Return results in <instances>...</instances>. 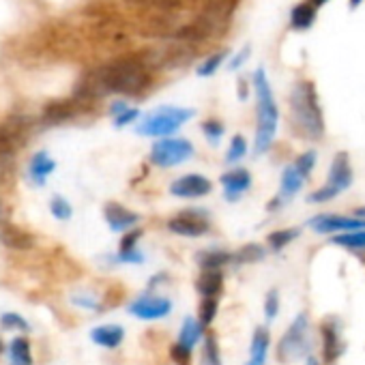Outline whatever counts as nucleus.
Instances as JSON below:
<instances>
[{
	"label": "nucleus",
	"mask_w": 365,
	"mask_h": 365,
	"mask_svg": "<svg viewBox=\"0 0 365 365\" xmlns=\"http://www.w3.org/2000/svg\"><path fill=\"white\" fill-rule=\"evenodd\" d=\"M150 76L144 67V63L133 58H123L112 65H106L91 73L78 88L80 97H103L108 93L118 95H140L148 88Z\"/></svg>",
	"instance_id": "f257e3e1"
},
{
	"label": "nucleus",
	"mask_w": 365,
	"mask_h": 365,
	"mask_svg": "<svg viewBox=\"0 0 365 365\" xmlns=\"http://www.w3.org/2000/svg\"><path fill=\"white\" fill-rule=\"evenodd\" d=\"M290 120L303 140L318 142L324 135V116L314 82L301 80L290 93Z\"/></svg>",
	"instance_id": "f03ea898"
},
{
	"label": "nucleus",
	"mask_w": 365,
	"mask_h": 365,
	"mask_svg": "<svg viewBox=\"0 0 365 365\" xmlns=\"http://www.w3.org/2000/svg\"><path fill=\"white\" fill-rule=\"evenodd\" d=\"M254 88H256V99H258V125H256V138H254V153L262 155L273 146L279 112H277V103H275L264 69H258L254 73Z\"/></svg>",
	"instance_id": "7ed1b4c3"
},
{
	"label": "nucleus",
	"mask_w": 365,
	"mask_h": 365,
	"mask_svg": "<svg viewBox=\"0 0 365 365\" xmlns=\"http://www.w3.org/2000/svg\"><path fill=\"white\" fill-rule=\"evenodd\" d=\"M196 112L190 108H178V106H161L146 114V118L138 125V133L146 138H170L176 133L182 125H185Z\"/></svg>",
	"instance_id": "20e7f679"
},
{
	"label": "nucleus",
	"mask_w": 365,
	"mask_h": 365,
	"mask_svg": "<svg viewBox=\"0 0 365 365\" xmlns=\"http://www.w3.org/2000/svg\"><path fill=\"white\" fill-rule=\"evenodd\" d=\"M309 318L307 314H299L290 327L286 329V333L282 335V339L277 341V361L282 365H290L299 359H307L312 352V337H309Z\"/></svg>",
	"instance_id": "39448f33"
},
{
	"label": "nucleus",
	"mask_w": 365,
	"mask_h": 365,
	"mask_svg": "<svg viewBox=\"0 0 365 365\" xmlns=\"http://www.w3.org/2000/svg\"><path fill=\"white\" fill-rule=\"evenodd\" d=\"M194 144L185 138H161L150 146V163L157 168H174L194 155Z\"/></svg>",
	"instance_id": "423d86ee"
},
{
	"label": "nucleus",
	"mask_w": 365,
	"mask_h": 365,
	"mask_svg": "<svg viewBox=\"0 0 365 365\" xmlns=\"http://www.w3.org/2000/svg\"><path fill=\"white\" fill-rule=\"evenodd\" d=\"M205 339V324L194 318V316H187L180 324V331H178V339L176 344H172V359L176 365H190L192 361V352H194V346Z\"/></svg>",
	"instance_id": "0eeeda50"
},
{
	"label": "nucleus",
	"mask_w": 365,
	"mask_h": 365,
	"mask_svg": "<svg viewBox=\"0 0 365 365\" xmlns=\"http://www.w3.org/2000/svg\"><path fill=\"white\" fill-rule=\"evenodd\" d=\"M209 228H211L209 213L200 207L180 211L168 220V230L185 239H200L209 232Z\"/></svg>",
	"instance_id": "6e6552de"
},
{
	"label": "nucleus",
	"mask_w": 365,
	"mask_h": 365,
	"mask_svg": "<svg viewBox=\"0 0 365 365\" xmlns=\"http://www.w3.org/2000/svg\"><path fill=\"white\" fill-rule=\"evenodd\" d=\"M320 337H322V359H324V363L335 365L346 352L341 320L337 316H324L322 322H320Z\"/></svg>",
	"instance_id": "1a4fd4ad"
},
{
	"label": "nucleus",
	"mask_w": 365,
	"mask_h": 365,
	"mask_svg": "<svg viewBox=\"0 0 365 365\" xmlns=\"http://www.w3.org/2000/svg\"><path fill=\"white\" fill-rule=\"evenodd\" d=\"M170 312H172V301L157 292H144L129 303V314L140 320H161L170 316Z\"/></svg>",
	"instance_id": "9d476101"
},
{
	"label": "nucleus",
	"mask_w": 365,
	"mask_h": 365,
	"mask_svg": "<svg viewBox=\"0 0 365 365\" xmlns=\"http://www.w3.org/2000/svg\"><path fill=\"white\" fill-rule=\"evenodd\" d=\"M211 192H213V182L205 174H198V172L182 174L170 182V194L182 200H198V198L209 196Z\"/></svg>",
	"instance_id": "9b49d317"
},
{
	"label": "nucleus",
	"mask_w": 365,
	"mask_h": 365,
	"mask_svg": "<svg viewBox=\"0 0 365 365\" xmlns=\"http://www.w3.org/2000/svg\"><path fill=\"white\" fill-rule=\"evenodd\" d=\"M29 120L22 116H14L0 125V159L14 157L26 142Z\"/></svg>",
	"instance_id": "f8f14e48"
},
{
	"label": "nucleus",
	"mask_w": 365,
	"mask_h": 365,
	"mask_svg": "<svg viewBox=\"0 0 365 365\" xmlns=\"http://www.w3.org/2000/svg\"><path fill=\"white\" fill-rule=\"evenodd\" d=\"M309 228L318 235H346V232L365 230V220L322 213V215H316L309 220Z\"/></svg>",
	"instance_id": "ddd939ff"
},
{
	"label": "nucleus",
	"mask_w": 365,
	"mask_h": 365,
	"mask_svg": "<svg viewBox=\"0 0 365 365\" xmlns=\"http://www.w3.org/2000/svg\"><path fill=\"white\" fill-rule=\"evenodd\" d=\"M352 180H354V170H352L348 153H344V150L335 153L331 168H329V178H327L324 185L339 196L341 192H346L352 185Z\"/></svg>",
	"instance_id": "4468645a"
},
{
	"label": "nucleus",
	"mask_w": 365,
	"mask_h": 365,
	"mask_svg": "<svg viewBox=\"0 0 365 365\" xmlns=\"http://www.w3.org/2000/svg\"><path fill=\"white\" fill-rule=\"evenodd\" d=\"M305 180H307V178L297 170L294 163L286 165L284 172H282V180H279V192H277V196L273 198V202L269 205V211H275V205L282 207L284 202L292 200V198L301 192V187L305 185Z\"/></svg>",
	"instance_id": "2eb2a0df"
},
{
	"label": "nucleus",
	"mask_w": 365,
	"mask_h": 365,
	"mask_svg": "<svg viewBox=\"0 0 365 365\" xmlns=\"http://www.w3.org/2000/svg\"><path fill=\"white\" fill-rule=\"evenodd\" d=\"M220 182L224 187V198L228 202H237L252 187V174L245 168H232L220 176Z\"/></svg>",
	"instance_id": "dca6fc26"
},
{
	"label": "nucleus",
	"mask_w": 365,
	"mask_h": 365,
	"mask_svg": "<svg viewBox=\"0 0 365 365\" xmlns=\"http://www.w3.org/2000/svg\"><path fill=\"white\" fill-rule=\"evenodd\" d=\"M103 217H106L110 230H114V232H129L140 222V215L138 213L129 211L127 207H123L118 202H108L103 207Z\"/></svg>",
	"instance_id": "f3484780"
},
{
	"label": "nucleus",
	"mask_w": 365,
	"mask_h": 365,
	"mask_svg": "<svg viewBox=\"0 0 365 365\" xmlns=\"http://www.w3.org/2000/svg\"><path fill=\"white\" fill-rule=\"evenodd\" d=\"M0 243L11 250H31L35 247V237L9 222H0Z\"/></svg>",
	"instance_id": "a211bd4d"
},
{
	"label": "nucleus",
	"mask_w": 365,
	"mask_h": 365,
	"mask_svg": "<svg viewBox=\"0 0 365 365\" xmlns=\"http://www.w3.org/2000/svg\"><path fill=\"white\" fill-rule=\"evenodd\" d=\"M196 262L202 271H222L224 267L235 262V254L220 250V247H211V250H202L196 254Z\"/></svg>",
	"instance_id": "6ab92c4d"
},
{
	"label": "nucleus",
	"mask_w": 365,
	"mask_h": 365,
	"mask_svg": "<svg viewBox=\"0 0 365 365\" xmlns=\"http://www.w3.org/2000/svg\"><path fill=\"white\" fill-rule=\"evenodd\" d=\"M196 290H198L200 299H222L224 273L222 271H202L196 279Z\"/></svg>",
	"instance_id": "aec40b11"
},
{
	"label": "nucleus",
	"mask_w": 365,
	"mask_h": 365,
	"mask_svg": "<svg viewBox=\"0 0 365 365\" xmlns=\"http://www.w3.org/2000/svg\"><path fill=\"white\" fill-rule=\"evenodd\" d=\"M269 348H271V331H269V327H256V331L252 335L247 365H264Z\"/></svg>",
	"instance_id": "412c9836"
},
{
	"label": "nucleus",
	"mask_w": 365,
	"mask_h": 365,
	"mask_svg": "<svg viewBox=\"0 0 365 365\" xmlns=\"http://www.w3.org/2000/svg\"><path fill=\"white\" fill-rule=\"evenodd\" d=\"M91 339L101 348H116L125 339V329L120 324H101L91 331Z\"/></svg>",
	"instance_id": "4be33fe9"
},
{
	"label": "nucleus",
	"mask_w": 365,
	"mask_h": 365,
	"mask_svg": "<svg viewBox=\"0 0 365 365\" xmlns=\"http://www.w3.org/2000/svg\"><path fill=\"white\" fill-rule=\"evenodd\" d=\"M142 237V230L133 228L129 232H125V237L120 239V247H118V260L120 262H144V254L138 250V241Z\"/></svg>",
	"instance_id": "5701e85b"
},
{
	"label": "nucleus",
	"mask_w": 365,
	"mask_h": 365,
	"mask_svg": "<svg viewBox=\"0 0 365 365\" xmlns=\"http://www.w3.org/2000/svg\"><path fill=\"white\" fill-rule=\"evenodd\" d=\"M56 170V161L48 155V153H37L33 159H31V165H29V176L33 178V182L37 185H43L48 180V176Z\"/></svg>",
	"instance_id": "b1692460"
},
{
	"label": "nucleus",
	"mask_w": 365,
	"mask_h": 365,
	"mask_svg": "<svg viewBox=\"0 0 365 365\" xmlns=\"http://www.w3.org/2000/svg\"><path fill=\"white\" fill-rule=\"evenodd\" d=\"M316 22V7L305 0V3H299L292 11H290V26L297 31H307L312 29V24Z\"/></svg>",
	"instance_id": "393cba45"
},
{
	"label": "nucleus",
	"mask_w": 365,
	"mask_h": 365,
	"mask_svg": "<svg viewBox=\"0 0 365 365\" xmlns=\"http://www.w3.org/2000/svg\"><path fill=\"white\" fill-rule=\"evenodd\" d=\"M9 363L11 365H33L31 344L26 337H16L9 344Z\"/></svg>",
	"instance_id": "a878e982"
},
{
	"label": "nucleus",
	"mask_w": 365,
	"mask_h": 365,
	"mask_svg": "<svg viewBox=\"0 0 365 365\" xmlns=\"http://www.w3.org/2000/svg\"><path fill=\"white\" fill-rule=\"evenodd\" d=\"M200 365H222V350L215 333H207L202 341V354H200Z\"/></svg>",
	"instance_id": "bb28decb"
},
{
	"label": "nucleus",
	"mask_w": 365,
	"mask_h": 365,
	"mask_svg": "<svg viewBox=\"0 0 365 365\" xmlns=\"http://www.w3.org/2000/svg\"><path fill=\"white\" fill-rule=\"evenodd\" d=\"M299 228H282V230H275L267 237V243L273 252H282L284 247H288L290 243H294V239L299 237Z\"/></svg>",
	"instance_id": "cd10ccee"
},
{
	"label": "nucleus",
	"mask_w": 365,
	"mask_h": 365,
	"mask_svg": "<svg viewBox=\"0 0 365 365\" xmlns=\"http://www.w3.org/2000/svg\"><path fill=\"white\" fill-rule=\"evenodd\" d=\"M264 256H267L264 247H260L258 243H247L239 252H235V262L237 264H254V262H260Z\"/></svg>",
	"instance_id": "c85d7f7f"
},
{
	"label": "nucleus",
	"mask_w": 365,
	"mask_h": 365,
	"mask_svg": "<svg viewBox=\"0 0 365 365\" xmlns=\"http://www.w3.org/2000/svg\"><path fill=\"white\" fill-rule=\"evenodd\" d=\"M73 116V106L69 101H58V103H50L43 112V120L48 123H61Z\"/></svg>",
	"instance_id": "c756f323"
},
{
	"label": "nucleus",
	"mask_w": 365,
	"mask_h": 365,
	"mask_svg": "<svg viewBox=\"0 0 365 365\" xmlns=\"http://www.w3.org/2000/svg\"><path fill=\"white\" fill-rule=\"evenodd\" d=\"M331 243L337 245V247H346V250H365V230L337 235V237L331 239Z\"/></svg>",
	"instance_id": "7c9ffc66"
},
{
	"label": "nucleus",
	"mask_w": 365,
	"mask_h": 365,
	"mask_svg": "<svg viewBox=\"0 0 365 365\" xmlns=\"http://www.w3.org/2000/svg\"><path fill=\"white\" fill-rule=\"evenodd\" d=\"M217 309H220V299H200V307H198V320L209 327L215 316H217Z\"/></svg>",
	"instance_id": "2f4dec72"
},
{
	"label": "nucleus",
	"mask_w": 365,
	"mask_h": 365,
	"mask_svg": "<svg viewBox=\"0 0 365 365\" xmlns=\"http://www.w3.org/2000/svg\"><path fill=\"white\" fill-rule=\"evenodd\" d=\"M245 155H247V142H245V138H243V135H235V138L230 140L228 150H226V161H228V163H237V161H241Z\"/></svg>",
	"instance_id": "473e14b6"
},
{
	"label": "nucleus",
	"mask_w": 365,
	"mask_h": 365,
	"mask_svg": "<svg viewBox=\"0 0 365 365\" xmlns=\"http://www.w3.org/2000/svg\"><path fill=\"white\" fill-rule=\"evenodd\" d=\"M0 327L5 331H29V322L16 312H5L0 316Z\"/></svg>",
	"instance_id": "72a5a7b5"
},
{
	"label": "nucleus",
	"mask_w": 365,
	"mask_h": 365,
	"mask_svg": "<svg viewBox=\"0 0 365 365\" xmlns=\"http://www.w3.org/2000/svg\"><path fill=\"white\" fill-rule=\"evenodd\" d=\"M50 211H52V215H54L56 220H61V222H67V220L73 215L71 205H69L63 196H54V198H52V202H50Z\"/></svg>",
	"instance_id": "f704fd0d"
},
{
	"label": "nucleus",
	"mask_w": 365,
	"mask_h": 365,
	"mask_svg": "<svg viewBox=\"0 0 365 365\" xmlns=\"http://www.w3.org/2000/svg\"><path fill=\"white\" fill-rule=\"evenodd\" d=\"M226 61V52H217V54H213L211 58H207L200 67H198V76L200 78H207V76H213L220 67H222V63Z\"/></svg>",
	"instance_id": "c9c22d12"
},
{
	"label": "nucleus",
	"mask_w": 365,
	"mask_h": 365,
	"mask_svg": "<svg viewBox=\"0 0 365 365\" xmlns=\"http://www.w3.org/2000/svg\"><path fill=\"white\" fill-rule=\"evenodd\" d=\"M316 161H318V155H316L314 150H307V153H303V155H299V157L294 159V165H297V170L307 178V176L312 174V170L316 168Z\"/></svg>",
	"instance_id": "e433bc0d"
},
{
	"label": "nucleus",
	"mask_w": 365,
	"mask_h": 365,
	"mask_svg": "<svg viewBox=\"0 0 365 365\" xmlns=\"http://www.w3.org/2000/svg\"><path fill=\"white\" fill-rule=\"evenodd\" d=\"M224 131H226V127H224L220 120H215V118H211V120H205V123H202V133H205V135H207V140H211L213 144H217V142L222 140Z\"/></svg>",
	"instance_id": "4c0bfd02"
},
{
	"label": "nucleus",
	"mask_w": 365,
	"mask_h": 365,
	"mask_svg": "<svg viewBox=\"0 0 365 365\" xmlns=\"http://www.w3.org/2000/svg\"><path fill=\"white\" fill-rule=\"evenodd\" d=\"M277 314H279V292L273 288L264 297V316H267V320H275Z\"/></svg>",
	"instance_id": "58836bf2"
},
{
	"label": "nucleus",
	"mask_w": 365,
	"mask_h": 365,
	"mask_svg": "<svg viewBox=\"0 0 365 365\" xmlns=\"http://www.w3.org/2000/svg\"><path fill=\"white\" fill-rule=\"evenodd\" d=\"M138 116H140V112H138L135 108H127L123 114H118V116L114 118V125H116V127H125V125L138 120Z\"/></svg>",
	"instance_id": "ea45409f"
},
{
	"label": "nucleus",
	"mask_w": 365,
	"mask_h": 365,
	"mask_svg": "<svg viewBox=\"0 0 365 365\" xmlns=\"http://www.w3.org/2000/svg\"><path fill=\"white\" fill-rule=\"evenodd\" d=\"M76 305H80V307H88V309H99V303L93 299V297H73L71 299Z\"/></svg>",
	"instance_id": "a19ab883"
},
{
	"label": "nucleus",
	"mask_w": 365,
	"mask_h": 365,
	"mask_svg": "<svg viewBox=\"0 0 365 365\" xmlns=\"http://www.w3.org/2000/svg\"><path fill=\"white\" fill-rule=\"evenodd\" d=\"M127 108H129V106H127L125 101H114V103H112V108H110V112H112V116L116 118V116H118V114H123Z\"/></svg>",
	"instance_id": "79ce46f5"
},
{
	"label": "nucleus",
	"mask_w": 365,
	"mask_h": 365,
	"mask_svg": "<svg viewBox=\"0 0 365 365\" xmlns=\"http://www.w3.org/2000/svg\"><path fill=\"white\" fill-rule=\"evenodd\" d=\"M247 54H250V50H245L243 54H239V56H237V58L232 61V65H230V69H237V67H239V65H241V63L245 61V56H247Z\"/></svg>",
	"instance_id": "37998d69"
},
{
	"label": "nucleus",
	"mask_w": 365,
	"mask_h": 365,
	"mask_svg": "<svg viewBox=\"0 0 365 365\" xmlns=\"http://www.w3.org/2000/svg\"><path fill=\"white\" fill-rule=\"evenodd\" d=\"M305 365H320V363H318V361H316V359H314V356L309 354V356L305 359Z\"/></svg>",
	"instance_id": "c03bdc74"
},
{
	"label": "nucleus",
	"mask_w": 365,
	"mask_h": 365,
	"mask_svg": "<svg viewBox=\"0 0 365 365\" xmlns=\"http://www.w3.org/2000/svg\"><path fill=\"white\" fill-rule=\"evenodd\" d=\"M309 3H312V5H314L316 9H318V7H322V5L327 3V0H309Z\"/></svg>",
	"instance_id": "a18cd8bd"
},
{
	"label": "nucleus",
	"mask_w": 365,
	"mask_h": 365,
	"mask_svg": "<svg viewBox=\"0 0 365 365\" xmlns=\"http://www.w3.org/2000/svg\"><path fill=\"white\" fill-rule=\"evenodd\" d=\"M361 3H363V0H350V9H356Z\"/></svg>",
	"instance_id": "49530a36"
},
{
	"label": "nucleus",
	"mask_w": 365,
	"mask_h": 365,
	"mask_svg": "<svg viewBox=\"0 0 365 365\" xmlns=\"http://www.w3.org/2000/svg\"><path fill=\"white\" fill-rule=\"evenodd\" d=\"M356 217H361V220H365V207H361V209H356Z\"/></svg>",
	"instance_id": "de8ad7c7"
},
{
	"label": "nucleus",
	"mask_w": 365,
	"mask_h": 365,
	"mask_svg": "<svg viewBox=\"0 0 365 365\" xmlns=\"http://www.w3.org/2000/svg\"><path fill=\"white\" fill-rule=\"evenodd\" d=\"M0 215H3V202H0Z\"/></svg>",
	"instance_id": "09e8293b"
},
{
	"label": "nucleus",
	"mask_w": 365,
	"mask_h": 365,
	"mask_svg": "<svg viewBox=\"0 0 365 365\" xmlns=\"http://www.w3.org/2000/svg\"><path fill=\"white\" fill-rule=\"evenodd\" d=\"M0 180H3V168H0Z\"/></svg>",
	"instance_id": "8fccbe9b"
},
{
	"label": "nucleus",
	"mask_w": 365,
	"mask_h": 365,
	"mask_svg": "<svg viewBox=\"0 0 365 365\" xmlns=\"http://www.w3.org/2000/svg\"><path fill=\"white\" fill-rule=\"evenodd\" d=\"M0 352H3V341H0Z\"/></svg>",
	"instance_id": "3c124183"
}]
</instances>
